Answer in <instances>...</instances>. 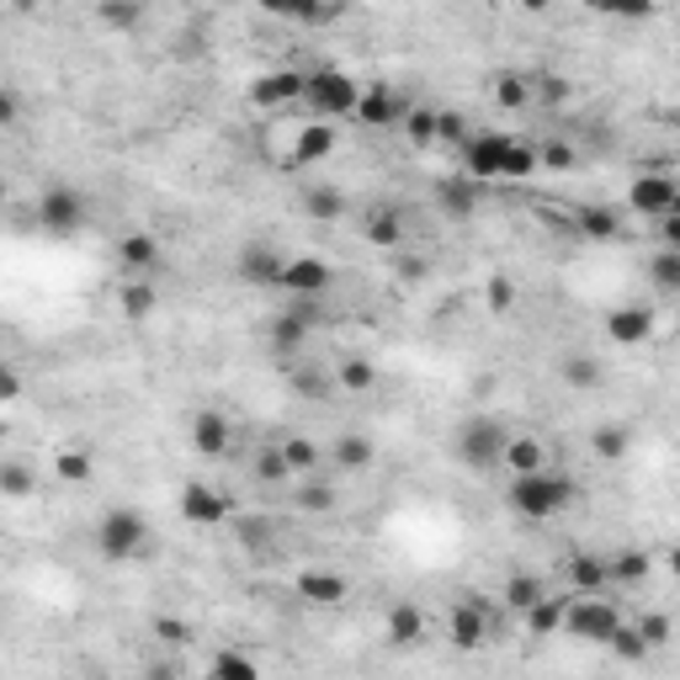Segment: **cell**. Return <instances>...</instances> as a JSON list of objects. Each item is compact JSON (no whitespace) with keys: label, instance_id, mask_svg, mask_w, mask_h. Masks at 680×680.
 <instances>
[{"label":"cell","instance_id":"cell-1","mask_svg":"<svg viewBox=\"0 0 680 680\" xmlns=\"http://www.w3.org/2000/svg\"><path fill=\"white\" fill-rule=\"evenodd\" d=\"M505 505L521 516V521H553L574 505V478L563 468H542V474H527V478H510L505 484Z\"/></svg>","mask_w":680,"mask_h":680},{"label":"cell","instance_id":"cell-2","mask_svg":"<svg viewBox=\"0 0 680 680\" xmlns=\"http://www.w3.org/2000/svg\"><path fill=\"white\" fill-rule=\"evenodd\" d=\"M510 425L495 420V414H468L463 425H457V436H452V452H457V463L463 468H474V474H495L505 468V446H510Z\"/></svg>","mask_w":680,"mask_h":680},{"label":"cell","instance_id":"cell-3","mask_svg":"<svg viewBox=\"0 0 680 680\" xmlns=\"http://www.w3.org/2000/svg\"><path fill=\"white\" fill-rule=\"evenodd\" d=\"M356 101H361V80H356V75L335 69V64L309 69L303 107L314 112V122H346V118H356Z\"/></svg>","mask_w":680,"mask_h":680},{"label":"cell","instance_id":"cell-4","mask_svg":"<svg viewBox=\"0 0 680 680\" xmlns=\"http://www.w3.org/2000/svg\"><path fill=\"white\" fill-rule=\"evenodd\" d=\"M96 553H101L107 563L144 559V553H149V521H144V510H133V505H112V510L96 521Z\"/></svg>","mask_w":680,"mask_h":680},{"label":"cell","instance_id":"cell-5","mask_svg":"<svg viewBox=\"0 0 680 680\" xmlns=\"http://www.w3.org/2000/svg\"><path fill=\"white\" fill-rule=\"evenodd\" d=\"M563 633L580 644H595V649H612V638L622 633V612L612 606V595H574Z\"/></svg>","mask_w":680,"mask_h":680},{"label":"cell","instance_id":"cell-6","mask_svg":"<svg viewBox=\"0 0 680 680\" xmlns=\"http://www.w3.org/2000/svg\"><path fill=\"white\" fill-rule=\"evenodd\" d=\"M627 213H644L654 224L680 213V181L665 176V171H638L633 186H627Z\"/></svg>","mask_w":680,"mask_h":680},{"label":"cell","instance_id":"cell-7","mask_svg":"<svg viewBox=\"0 0 680 680\" xmlns=\"http://www.w3.org/2000/svg\"><path fill=\"white\" fill-rule=\"evenodd\" d=\"M37 224H43V235H54V239L80 235L86 229V197L75 186H48L37 197Z\"/></svg>","mask_w":680,"mask_h":680},{"label":"cell","instance_id":"cell-8","mask_svg":"<svg viewBox=\"0 0 680 680\" xmlns=\"http://www.w3.org/2000/svg\"><path fill=\"white\" fill-rule=\"evenodd\" d=\"M303 90H309V69H267V75H256L250 80V107H261V112H282V107H298L303 101Z\"/></svg>","mask_w":680,"mask_h":680},{"label":"cell","instance_id":"cell-9","mask_svg":"<svg viewBox=\"0 0 680 680\" xmlns=\"http://www.w3.org/2000/svg\"><path fill=\"white\" fill-rule=\"evenodd\" d=\"M516 144V133H474L468 144L457 149L463 154V176L468 181H505V154Z\"/></svg>","mask_w":680,"mask_h":680},{"label":"cell","instance_id":"cell-10","mask_svg":"<svg viewBox=\"0 0 680 680\" xmlns=\"http://www.w3.org/2000/svg\"><path fill=\"white\" fill-rule=\"evenodd\" d=\"M341 149V128L335 122H298L293 128V149H288V171H309V165H325L330 154Z\"/></svg>","mask_w":680,"mask_h":680},{"label":"cell","instance_id":"cell-11","mask_svg":"<svg viewBox=\"0 0 680 680\" xmlns=\"http://www.w3.org/2000/svg\"><path fill=\"white\" fill-rule=\"evenodd\" d=\"M404 118H410V101L399 96V86H388V80L361 86V101H356V122L361 128H404Z\"/></svg>","mask_w":680,"mask_h":680},{"label":"cell","instance_id":"cell-12","mask_svg":"<svg viewBox=\"0 0 680 680\" xmlns=\"http://www.w3.org/2000/svg\"><path fill=\"white\" fill-rule=\"evenodd\" d=\"M176 510H181V521H192V527H224L235 505H229L224 489H213L207 478H192V484H181Z\"/></svg>","mask_w":680,"mask_h":680},{"label":"cell","instance_id":"cell-13","mask_svg":"<svg viewBox=\"0 0 680 680\" xmlns=\"http://www.w3.org/2000/svg\"><path fill=\"white\" fill-rule=\"evenodd\" d=\"M446 638H452V649H484V644H489V606L474 601V595L452 601V612H446Z\"/></svg>","mask_w":680,"mask_h":680},{"label":"cell","instance_id":"cell-14","mask_svg":"<svg viewBox=\"0 0 680 680\" xmlns=\"http://www.w3.org/2000/svg\"><path fill=\"white\" fill-rule=\"evenodd\" d=\"M606 341L622 346V352H633V346L654 341V309L649 303H617V309L606 314Z\"/></svg>","mask_w":680,"mask_h":680},{"label":"cell","instance_id":"cell-15","mask_svg":"<svg viewBox=\"0 0 680 680\" xmlns=\"http://www.w3.org/2000/svg\"><path fill=\"white\" fill-rule=\"evenodd\" d=\"M335 288V271L320 256H288L282 267V293L288 298H325Z\"/></svg>","mask_w":680,"mask_h":680},{"label":"cell","instance_id":"cell-16","mask_svg":"<svg viewBox=\"0 0 680 680\" xmlns=\"http://www.w3.org/2000/svg\"><path fill=\"white\" fill-rule=\"evenodd\" d=\"M282 267H288V256H277L261 239L239 245V256H235L239 282H250V288H282Z\"/></svg>","mask_w":680,"mask_h":680},{"label":"cell","instance_id":"cell-17","mask_svg":"<svg viewBox=\"0 0 680 680\" xmlns=\"http://www.w3.org/2000/svg\"><path fill=\"white\" fill-rule=\"evenodd\" d=\"M298 595H303L309 606L330 612V606H346V595H352V580H346L341 569H303V574H298Z\"/></svg>","mask_w":680,"mask_h":680},{"label":"cell","instance_id":"cell-18","mask_svg":"<svg viewBox=\"0 0 680 680\" xmlns=\"http://www.w3.org/2000/svg\"><path fill=\"white\" fill-rule=\"evenodd\" d=\"M563 574H569V591L574 595H606L612 591V559H606V553H569Z\"/></svg>","mask_w":680,"mask_h":680},{"label":"cell","instance_id":"cell-19","mask_svg":"<svg viewBox=\"0 0 680 680\" xmlns=\"http://www.w3.org/2000/svg\"><path fill=\"white\" fill-rule=\"evenodd\" d=\"M112 256H118V271L128 277V282H139V277H149V271H160V261H165V250H160V239L154 235H122Z\"/></svg>","mask_w":680,"mask_h":680},{"label":"cell","instance_id":"cell-20","mask_svg":"<svg viewBox=\"0 0 680 680\" xmlns=\"http://www.w3.org/2000/svg\"><path fill=\"white\" fill-rule=\"evenodd\" d=\"M235 442V425H229V414L224 410H197L192 414V446L203 452V457H224Z\"/></svg>","mask_w":680,"mask_h":680},{"label":"cell","instance_id":"cell-21","mask_svg":"<svg viewBox=\"0 0 680 680\" xmlns=\"http://www.w3.org/2000/svg\"><path fill=\"white\" fill-rule=\"evenodd\" d=\"M384 638L393 649H414V644L425 638V612H420L414 601H393L384 617Z\"/></svg>","mask_w":680,"mask_h":680},{"label":"cell","instance_id":"cell-22","mask_svg":"<svg viewBox=\"0 0 680 680\" xmlns=\"http://www.w3.org/2000/svg\"><path fill=\"white\" fill-rule=\"evenodd\" d=\"M574 235H580V239H595V245L617 239V235H622V207H612V203H585V207H574Z\"/></svg>","mask_w":680,"mask_h":680},{"label":"cell","instance_id":"cell-23","mask_svg":"<svg viewBox=\"0 0 680 680\" xmlns=\"http://www.w3.org/2000/svg\"><path fill=\"white\" fill-rule=\"evenodd\" d=\"M436 207H442L446 218H457V224L474 218L478 213V181H468L463 171H457V176H442L436 181Z\"/></svg>","mask_w":680,"mask_h":680},{"label":"cell","instance_id":"cell-24","mask_svg":"<svg viewBox=\"0 0 680 680\" xmlns=\"http://www.w3.org/2000/svg\"><path fill=\"white\" fill-rule=\"evenodd\" d=\"M361 235L373 239V245H384V250H393V245L404 239V207L399 203H373L367 207V218H361Z\"/></svg>","mask_w":680,"mask_h":680},{"label":"cell","instance_id":"cell-25","mask_svg":"<svg viewBox=\"0 0 680 680\" xmlns=\"http://www.w3.org/2000/svg\"><path fill=\"white\" fill-rule=\"evenodd\" d=\"M548 580H537V574H505V585H500V601H505V612H532L537 601H548Z\"/></svg>","mask_w":680,"mask_h":680},{"label":"cell","instance_id":"cell-26","mask_svg":"<svg viewBox=\"0 0 680 680\" xmlns=\"http://www.w3.org/2000/svg\"><path fill=\"white\" fill-rule=\"evenodd\" d=\"M505 468H510V478H527V474L553 468V463H548V446L537 442V436H510V446H505Z\"/></svg>","mask_w":680,"mask_h":680},{"label":"cell","instance_id":"cell-27","mask_svg":"<svg viewBox=\"0 0 680 680\" xmlns=\"http://www.w3.org/2000/svg\"><path fill=\"white\" fill-rule=\"evenodd\" d=\"M207 680H267L261 676V659L245 649H218L207 659Z\"/></svg>","mask_w":680,"mask_h":680},{"label":"cell","instance_id":"cell-28","mask_svg":"<svg viewBox=\"0 0 680 680\" xmlns=\"http://www.w3.org/2000/svg\"><path fill=\"white\" fill-rule=\"evenodd\" d=\"M559 378L574 388V393H591V388L606 384V361H595L591 352H574L559 361Z\"/></svg>","mask_w":680,"mask_h":680},{"label":"cell","instance_id":"cell-29","mask_svg":"<svg viewBox=\"0 0 680 680\" xmlns=\"http://www.w3.org/2000/svg\"><path fill=\"white\" fill-rule=\"evenodd\" d=\"M569 601H574V591L537 601L532 612H527V633H532V638H553V633H563V622H569Z\"/></svg>","mask_w":680,"mask_h":680},{"label":"cell","instance_id":"cell-30","mask_svg":"<svg viewBox=\"0 0 680 680\" xmlns=\"http://www.w3.org/2000/svg\"><path fill=\"white\" fill-rule=\"evenodd\" d=\"M335 505H341V495L325 478H298L293 484V510H303V516H330Z\"/></svg>","mask_w":680,"mask_h":680},{"label":"cell","instance_id":"cell-31","mask_svg":"<svg viewBox=\"0 0 680 680\" xmlns=\"http://www.w3.org/2000/svg\"><path fill=\"white\" fill-rule=\"evenodd\" d=\"M330 463H335L341 474H367V468H373V442L346 431V436H335V446H330Z\"/></svg>","mask_w":680,"mask_h":680},{"label":"cell","instance_id":"cell-32","mask_svg":"<svg viewBox=\"0 0 680 680\" xmlns=\"http://www.w3.org/2000/svg\"><path fill=\"white\" fill-rule=\"evenodd\" d=\"M346 207H352V203H346V192H341V186H309V192H303V213H309L314 224H335Z\"/></svg>","mask_w":680,"mask_h":680},{"label":"cell","instance_id":"cell-33","mask_svg":"<svg viewBox=\"0 0 680 680\" xmlns=\"http://www.w3.org/2000/svg\"><path fill=\"white\" fill-rule=\"evenodd\" d=\"M606 559H612V585H644L654 569V559L644 548H617V553H606Z\"/></svg>","mask_w":680,"mask_h":680},{"label":"cell","instance_id":"cell-34","mask_svg":"<svg viewBox=\"0 0 680 680\" xmlns=\"http://www.w3.org/2000/svg\"><path fill=\"white\" fill-rule=\"evenodd\" d=\"M649 288L659 298H680V250H654L649 256Z\"/></svg>","mask_w":680,"mask_h":680},{"label":"cell","instance_id":"cell-35","mask_svg":"<svg viewBox=\"0 0 680 680\" xmlns=\"http://www.w3.org/2000/svg\"><path fill=\"white\" fill-rule=\"evenodd\" d=\"M335 388H341V393H373V388H378V367H373L367 356H346V361L335 367Z\"/></svg>","mask_w":680,"mask_h":680},{"label":"cell","instance_id":"cell-36","mask_svg":"<svg viewBox=\"0 0 680 680\" xmlns=\"http://www.w3.org/2000/svg\"><path fill=\"white\" fill-rule=\"evenodd\" d=\"M235 532H239V542H245L250 553H261V559L277 553V521H271V516H245Z\"/></svg>","mask_w":680,"mask_h":680},{"label":"cell","instance_id":"cell-37","mask_svg":"<svg viewBox=\"0 0 680 680\" xmlns=\"http://www.w3.org/2000/svg\"><path fill=\"white\" fill-rule=\"evenodd\" d=\"M591 446H595L601 463H617V457H627V446H633V431L617 425V420H606V425H595L591 431Z\"/></svg>","mask_w":680,"mask_h":680},{"label":"cell","instance_id":"cell-38","mask_svg":"<svg viewBox=\"0 0 680 680\" xmlns=\"http://www.w3.org/2000/svg\"><path fill=\"white\" fill-rule=\"evenodd\" d=\"M250 474H256V484H298L293 468H288V457H282V446H261L256 452V463H250Z\"/></svg>","mask_w":680,"mask_h":680},{"label":"cell","instance_id":"cell-39","mask_svg":"<svg viewBox=\"0 0 680 680\" xmlns=\"http://www.w3.org/2000/svg\"><path fill=\"white\" fill-rule=\"evenodd\" d=\"M436 133H442V112L436 107H410V118H404V139L414 149H431L436 144Z\"/></svg>","mask_w":680,"mask_h":680},{"label":"cell","instance_id":"cell-40","mask_svg":"<svg viewBox=\"0 0 680 680\" xmlns=\"http://www.w3.org/2000/svg\"><path fill=\"white\" fill-rule=\"evenodd\" d=\"M282 446V457H288V468H293V478H314L320 474V446L309 442V436H288Z\"/></svg>","mask_w":680,"mask_h":680},{"label":"cell","instance_id":"cell-41","mask_svg":"<svg viewBox=\"0 0 680 680\" xmlns=\"http://www.w3.org/2000/svg\"><path fill=\"white\" fill-rule=\"evenodd\" d=\"M293 393L314 399V404H325L330 393H335V373H320V367H293Z\"/></svg>","mask_w":680,"mask_h":680},{"label":"cell","instance_id":"cell-42","mask_svg":"<svg viewBox=\"0 0 680 680\" xmlns=\"http://www.w3.org/2000/svg\"><path fill=\"white\" fill-rule=\"evenodd\" d=\"M495 101H500L505 112H521V107L532 101V86H527V75H516V69L495 75Z\"/></svg>","mask_w":680,"mask_h":680},{"label":"cell","instance_id":"cell-43","mask_svg":"<svg viewBox=\"0 0 680 680\" xmlns=\"http://www.w3.org/2000/svg\"><path fill=\"white\" fill-rule=\"evenodd\" d=\"M638 627V638L649 644V654H659V649H670V638H676V622L665 617V612H644V617L633 622Z\"/></svg>","mask_w":680,"mask_h":680},{"label":"cell","instance_id":"cell-44","mask_svg":"<svg viewBox=\"0 0 680 680\" xmlns=\"http://www.w3.org/2000/svg\"><path fill=\"white\" fill-rule=\"evenodd\" d=\"M154 303H160V293H154L149 282H122L118 309L128 314V320H144V314H154Z\"/></svg>","mask_w":680,"mask_h":680},{"label":"cell","instance_id":"cell-45","mask_svg":"<svg viewBox=\"0 0 680 680\" xmlns=\"http://www.w3.org/2000/svg\"><path fill=\"white\" fill-rule=\"evenodd\" d=\"M54 474H60L64 484H86V478H90V452H80V446H64L60 457H54Z\"/></svg>","mask_w":680,"mask_h":680},{"label":"cell","instance_id":"cell-46","mask_svg":"<svg viewBox=\"0 0 680 680\" xmlns=\"http://www.w3.org/2000/svg\"><path fill=\"white\" fill-rule=\"evenodd\" d=\"M0 495H6V500H28V495H32V468H28V463H17V457H11V463L0 468Z\"/></svg>","mask_w":680,"mask_h":680},{"label":"cell","instance_id":"cell-47","mask_svg":"<svg viewBox=\"0 0 680 680\" xmlns=\"http://www.w3.org/2000/svg\"><path fill=\"white\" fill-rule=\"evenodd\" d=\"M612 654H617L622 665H644V659H649V644L638 638V627H633V622H622V633L612 638Z\"/></svg>","mask_w":680,"mask_h":680},{"label":"cell","instance_id":"cell-48","mask_svg":"<svg viewBox=\"0 0 680 680\" xmlns=\"http://www.w3.org/2000/svg\"><path fill=\"white\" fill-rule=\"evenodd\" d=\"M96 22H107V28H122L133 32L144 22V6H96Z\"/></svg>","mask_w":680,"mask_h":680},{"label":"cell","instance_id":"cell-49","mask_svg":"<svg viewBox=\"0 0 680 680\" xmlns=\"http://www.w3.org/2000/svg\"><path fill=\"white\" fill-rule=\"evenodd\" d=\"M537 160H542V171H574V144H563V139H548V144L537 149Z\"/></svg>","mask_w":680,"mask_h":680},{"label":"cell","instance_id":"cell-50","mask_svg":"<svg viewBox=\"0 0 680 680\" xmlns=\"http://www.w3.org/2000/svg\"><path fill=\"white\" fill-rule=\"evenodd\" d=\"M154 638H165L171 649H181V644L192 638V627H186L181 617H154Z\"/></svg>","mask_w":680,"mask_h":680},{"label":"cell","instance_id":"cell-51","mask_svg":"<svg viewBox=\"0 0 680 680\" xmlns=\"http://www.w3.org/2000/svg\"><path fill=\"white\" fill-rule=\"evenodd\" d=\"M468 139H474V133H468V128H463V118H457V112H442V133H436V144H468Z\"/></svg>","mask_w":680,"mask_h":680},{"label":"cell","instance_id":"cell-52","mask_svg":"<svg viewBox=\"0 0 680 680\" xmlns=\"http://www.w3.org/2000/svg\"><path fill=\"white\" fill-rule=\"evenodd\" d=\"M510 303H516V282H510V277H489V309L505 314Z\"/></svg>","mask_w":680,"mask_h":680},{"label":"cell","instance_id":"cell-53","mask_svg":"<svg viewBox=\"0 0 680 680\" xmlns=\"http://www.w3.org/2000/svg\"><path fill=\"white\" fill-rule=\"evenodd\" d=\"M659 250H680V213L659 218Z\"/></svg>","mask_w":680,"mask_h":680},{"label":"cell","instance_id":"cell-54","mask_svg":"<svg viewBox=\"0 0 680 680\" xmlns=\"http://www.w3.org/2000/svg\"><path fill=\"white\" fill-rule=\"evenodd\" d=\"M0 122H6V128L17 122V90H6V96H0Z\"/></svg>","mask_w":680,"mask_h":680},{"label":"cell","instance_id":"cell-55","mask_svg":"<svg viewBox=\"0 0 680 680\" xmlns=\"http://www.w3.org/2000/svg\"><path fill=\"white\" fill-rule=\"evenodd\" d=\"M542 96H548V101H563V96H569V86H563V80H553V75H548V80H542Z\"/></svg>","mask_w":680,"mask_h":680},{"label":"cell","instance_id":"cell-56","mask_svg":"<svg viewBox=\"0 0 680 680\" xmlns=\"http://www.w3.org/2000/svg\"><path fill=\"white\" fill-rule=\"evenodd\" d=\"M0 393H6V399H17V393H22V378H17V373H6V378H0Z\"/></svg>","mask_w":680,"mask_h":680},{"label":"cell","instance_id":"cell-57","mask_svg":"<svg viewBox=\"0 0 680 680\" xmlns=\"http://www.w3.org/2000/svg\"><path fill=\"white\" fill-rule=\"evenodd\" d=\"M144 680H176V670H165V665H149Z\"/></svg>","mask_w":680,"mask_h":680},{"label":"cell","instance_id":"cell-58","mask_svg":"<svg viewBox=\"0 0 680 680\" xmlns=\"http://www.w3.org/2000/svg\"><path fill=\"white\" fill-rule=\"evenodd\" d=\"M665 563H670V574H676V580H680V542H676V548H670V553H665Z\"/></svg>","mask_w":680,"mask_h":680}]
</instances>
